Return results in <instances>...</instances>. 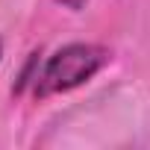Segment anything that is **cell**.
<instances>
[{
  "instance_id": "3957f363",
  "label": "cell",
  "mask_w": 150,
  "mask_h": 150,
  "mask_svg": "<svg viewBox=\"0 0 150 150\" xmlns=\"http://www.w3.org/2000/svg\"><path fill=\"white\" fill-rule=\"evenodd\" d=\"M0 56H3V41H0Z\"/></svg>"
},
{
  "instance_id": "6da1fadb",
  "label": "cell",
  "mask_w": 150,
  "mask_h": 150,
  "mask_svg": "<svg viewBox=\"0 0 150 150\" xmlns=\"http://www.w3.org/2000/svg\"><path fill=\"white\" fill-rule=\"evenodd\" d=\"M109 56L112 53L106 47L86 44V41L59 47L41 65L38 77H35V86H33V94L38 100H44V97H53V94H65V91L80 88L83 83H88L94 74L109 62Z\"/></svg>"
},
{
  "instance_id": "7a4b0ae2",
  "label": "cell",
  "mask_w": 150,
  "mask_h": 150,
  "mask_svg": "<svg viewBox=\"0 0 150 150\" xmlns=\"http://www.w3.org/2000/svg\"><path fill=\"white\" fill-rule=\"evenodd\" d=\"M56 3H62V6L71 9V12H80V9L86 6V0H56Z\"/></svg>"
}]
</instances>
